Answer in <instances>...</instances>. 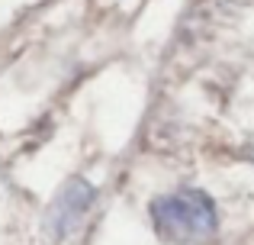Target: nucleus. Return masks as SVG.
<instances>
[{
	"label": "nucleus",
	"instance_id": "obj_1",
	"mask_svg": "<svg viewBox=\"0 0 254 245\" xmlns=\"http://www.w3.org/2000/svg\"><path fill=\"white\" fill-rule=\"evenodd\" d=\"M155 236L164 245H199L212 239L219 229L216 203L199 187H180L161 194L148 207Z\"/></svg>",
	"mask_w": 254,
	"mask_h": 245
},
{
	"label": "nucleus",
	"instance_id": "obj_2",
	"mask_svg": "<svg viewBox=\"0 0 254 245\" xmlns=\"http://www.w3.org/2000/svg\"><path fill=\"white\" fill-rule=\"evenodd\" d=\"M93 197H97V190H93L90 184L81 181V177H71L55 194V200L49 203V210H45V233H49L52 239L71 236L81 226V220H84L87 210H90Z\"/></svg>",
	"mask_w": 254,
	"mask_h": 245
}]
</instances>
